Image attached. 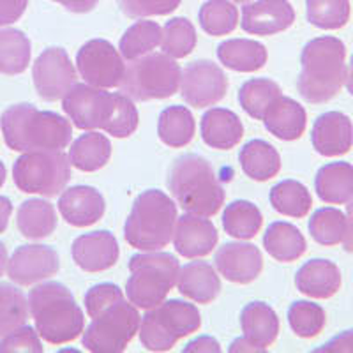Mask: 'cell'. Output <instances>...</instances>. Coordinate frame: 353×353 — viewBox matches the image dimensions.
Instances as JSON below:
<instances>
[{"label": "cell", "instance_id": "cell-5", "mask_svg": "<svg viewBox=\"0 0 353 353\" xmlns=\"http://www.w3.org/2000/svg\"><path fill=\"white\" fill-rule=\"evenodd\" d=\"M27 301L37 334L46 343L65 345L83 332V311L62 283L48 281L34 286Z\"/></svg>", "mask_w": 353, "mask_h": 353}, {"label": "cell", "instance_id": "cell-33", "mask_svg": "<svg viewBox=\"0 0 353 353\" xmlns=\"http://www.w3.org/2000/svg\"><path fill=\"white\" fill-rule=\"evenodd\" d=\"M194 119L193 113L185 106H168L161 112L157 121V134L159 140L173 149H182L194 138Z\"/></svg>", "mask_w": 353, "mask_h": 353}, {"label": "cell", "instance_id": "cell-50", "mask_svg": "<svg viewBox=\"0 0 353 353\" xmlns=\"http://www.w3.org/2000/svg\"><path fill=\"white\" fill-rule=\"evenodd\" d=\"M184 352L185 353H189V352H221V346H219V343L214 339V337L201 336V337H198V339H194V341L189 343V345L184 348Z\"/></svg>", "mask_w": 353, "mask_h": 353}, {"label": "cell", "instance_id": "cell-34", "mask_svg": "<svg viewBox=\"0 0 353 353\" xmlns=\"http://www.w3.org/2000/svg\"><path fill=\"white\" fill-rule=\"evenodd\" d=\"M223 228L230 237L249 241L256 237L263 225V216L256 205L248 200H235L223 210Z\"/></svg>", "mask_w": 353, "mask_h": 353}, {"label": "cell", "instance_id": "cell-10", "mask_svg": "<svg viewBox=\"0 0 353 353\" xmlns=\"http://www.w3.org/2000/svg\"><path fill=\"white\" fill-rule=\"evenodd\" d=\"M12 181L23 193L53 198L71 181V161L61 150L23 152L12 165Z\"/></svg>", "mask_w": 353, "mask_h": 353}, {"label": "cell", "instance_id": "cell-19", "mask_svg": "<svg viewBox=\"0 0 353 353\" xmlns=\"http://www.w3.org/2000/svg\"><path fill=\"white\" fill-rule=\"evenodd\" d=\"M172 241L176 253L193 260L212 253L217 245V230L209 217L185 212L176 217Z\"/></svg>", "mask_w": 353, "mask_h": 353}, {"label": "cell", "instance_id": "cell-58", "mask_svg": "<svg viewBox=\"0 0 353 353\" xmlns=\"http://www.w3.org/2000/svg\"><path fill=\"white\" fill-rule=\"evenodd\" d=\"M235 4H249V2H253V0H233Z\"/></svg>", "mask_w": 353, "mask_h": 353}, {"label": "cell", "instance_id": "cell-40", "mask_svg": "<svg viewBox=\"0 0 353 353\" xmlns=\"http://www.w3.org/2000/svg\"><path fill=\"white\" fill-rule=\"evenodd\" d=\"M196 30L194 25L184 17L172 18L166 21L161 36V50L172 59H184L196 46Z\"/></svg>", "mask_w": 353, "mask_h": 353}, {"label": "cell", "instance_id": "cell-30", "mask_svg": "<svg viewBox=\"0 0 353 353\" xmlns=\"http://www.w3.org/2000/svg\"><path fill=\"white\" fill-rule=\"evenodd\" d=\"M263 248L274 260L288 263L299 260L305 253L307 244L297 226L286 221H276L265 230Z\"/></svg>", "mask_w": 353, "mask_h": 353}, {"label": "cell", "instance_id": "cell-15", "mask_svg": "<svg viewBox=\"0 0 353 353\" xmlns=\"http://www.w3.org/2000/svg\"><path fill=\"white\" fill-rule=\"evenodd\" d=\"M61 269V258L50 245H20L8 261V276L20 286H30L55 276Z\"/></svg>", "mask_w": 353, "mask_h": 353}, {"label": "cell", "instance_id": "cell-29", "mask_svg": "<svg viewBox=\"0 0 353 353\" xmlns=\"http://www.w3.org/2000/svg\"><path fill=\"white\" fill-rule=\"evenodd\" d=\"M242 172L256 182H267L281 170V156L265 140H251L239 152Z\"/></svg>", "mask_w": 353, "mask_h": 353}, {"label": "cell", "instance_id": "cell-44", "mask_svg": "<svg viewBox=\"0 0 353 353\" xmlns=\"http://www.w3.org/2000/svg\"><path fill=\"white\" fill-rule=\"evenodd\" d=\"M325 311L314 302L297 301L288 309V323L299 337L311 339L325 327Z\"/></svg>", "mask_w": 353, "mask_h": 353}, {"label": "cell", "instance_id": "cell-4", "mask_svg": "<svg viewBox=\"0 0 353 353\" xmlns=\"http://www.w3.org/2000/svg\"><path fill=\"white\" fill-rule=\"evenodd\" d=\"M168 189L182 210L203 217L216 216L226 198L212 165L198 154H185L173 161Z\"/></svg>", "mask_w": 353, "mask_h": 353}, {"label": "cell", "instance_id": "cell-27", "mask_svg": "<svg viewBox=\"0 0 353 353\" xmlns=\"http://www.w3.org/2000/svg\"><path fill=\"white\" fill-rule=\"evenodd\" d=\"M316 194L321 201L343 205L353 200V166L337 161L321 166L314 179Z\"/></svg>", "mask_w": 353, "mask_h": 353}, {"label": "cell", "instance_id": "cell-31", "mask_svg": "<svg viewBox=\"0 0 353 353\" xmlns=\"http://www.w3.org/2000/svg\"><path fill=\"white\" fill-rule=\"evenodd\" d=\"M112 157V143L105 134L97 131H88L81 134L78 140L72 141L69 149L71 166L80 172H97L105 168Z\"/></svg>", "mask_w": 353, "mask_h": 353}, {"label": "cell", "instance_id": "cell-37", "mask_svg": "<svg viewBox=\"0 0 353 353\" xmlns=\"http://www.w3.org/2000/svg\"><path fill=\"white\" fill-rule=\"evenodd\" d=\"M163 28L150 20H140L132 23L131 27L121 37V55L124 61H137L140 57L149 55L161 44Z\"/></svg>", "mask_w": 353, "mask_h": 353}, {"label": "cell", "instance_id": "cell-46", "mask_svg": "<svg viewBox=\"0 0 353 353\" xmlns=\"http://www.w3.org/2000/svg\"><path fill=\"white\" fill-rule=\"evenodd\" d=\"M17 352H30L41 353L43 345L39 341L36 330L28 327L27 323L18 329L11 330L0 339V353H17Z\"/></svg>", "mask_w": 353, "mask_h": 353}, {"label": "cell", "instance_id": "cell-12", "mask_svg": "<svg viewBox=\"0 0 353 353\" xmlns=\"http://www.w3.org/2000/svg\"><path fill=\"white\" fill-rule=\"evenodd\" d=\"M77 68L85 83L97 88H115L124 77V57L105 39H92L78 50Z\"/></svg>", "mask_w": 353, "mask_h": 353}, {"label": "cell", "instance_id": "cell-41", "mask_svg": "<svg viewBox=\"0 0 353 353\" xmlns=\"http://www.w3.org/2000/svg\"><path fill=\"white\" fill-rule=\"evenodd\" d=\"M346 232V216L339 209L325 207L309 219V233L320 245L341 244Z\"/></svg>", "mask_w": 353, "mask_h": 353}, {"label": "cell", "instance_id": "cell-49", "mask_svg": "<svg viewBox=\"0 0 353 353\" xmlns=\"http://www.w3.org/2000/svg\"><path fill=\"white\" fill-rule=\"evenodd\" d=\"M316 353H353V330L332 337L325 345L314 350Z\"/></svg>", "mask_w": 353, "mask_h": 353}, {"label": "cell", "instance_id": "cell-42", "mask_svg": "<svg viewBox=\"0 0 353 353\" xmlns=\"http://www.w3.org/2000/svg\"><path fill=\"white\" fill-rule=\"evenodd\" d=\"M305 12L311 25L323 30H337L350 20L348 0H305Z\"/></svg>", "mask_w": 353, "mask_h": 353}, {"label": "cell", "instance_id": "cell-51", "mask_svg": "<svg viewBox=\"0 0 353 353\" xmlns=\"http://www.w3.org/2000/svg\"><path fill=\"white\" fill-rule=\"evenodd\" d=\"M53 2H59V4L64 6L68 11L77 12V14L90 12L92 9H96L97 4H99V0H53Z\"/></svg>", "mask_w": 353, "mask_h": 353}, {"label": "cell", "instance_id": "cell-26", "mask_svg": "<svg viewBox=\"0 0 353 353\" xmlns=\"http://www.w3.org/2000/svg\"><path fill=\"white\" fill-rule=\"evenodd\" d=\"M241 329L249 343L265 352L279 336V318L269 304L251 302L242 309Z\"/></svg>", "mask_w": 353, "mask_h": 353}, {"label": "cell", "instance_id": "cell-36", "mask_svg": "<svg viewBox=\"0 0 353 353\" xmlns=\"http://www.w3.org/2000/svg\"><path fill=\"white\" fill-rule=\"evenodd\" d=\"M30 41L18 28L0 30V72L21 74L30 64Z\"/></svg>", "mask_w": 353, "mask_h": 353}, {"label": "cell", "instance_id": "cell-55", "mask_svg": "<svg viewBox=\"0 0 353 353\" xmlns=\"http://www.w3.org/2000/svg\"><path fill=\"white\" fill-rule=\"evenodd\" d=\"M8 249H6L4 242H0V277L8 270Z\"/></svg>", "mask_w": 353, "mask_h": 353}, {"label": "cell", "instance_id": "cell-21", "mask_svg": "<svg viewBox=\"0 0 353 353\" xmlns=\"http://www.w3.org/2000/svg\"><path fill=\"white\" fill-rule=\"evenodd\" d=\"M311 143L325 157L343 156L353 145V124L341 112H327L316 119L311 131Z\"/></svg>", "mask_w": 353, "mask_h": 353}, {"label": "cell", "instance_id": "cell-53", "mask_svg": "<svg viewBox=\"0 0 353 353\" xmlns=\"http://www.w3.org/2000/svg\"><path fill=\"white\" fill-rule=\"evenodd\" d=\"M12 214V203L8 196H0V233H4Z\"/></svg>", "mask_w": 353, "mask_h": 353}, {"label": "cell", "instance_id": "cell-32", "mask_svg": "<svg viewBox=\"0 0 353 353\" xmlns=\"http://www.w3.org/2000/svg\"><path fill=\"white\" fill-rule=\"evenodd\" d=\"M17 225L21 235L30 241L50 237L57 228V212L50 201L27 200L20 205Z\"/></svg>", "mask_w": 353, "mask_h": 353}, {"label": "cell", "instance_id": "cell-23", "mask_svg": "<svg viewBox=\"0 0 353 353\" xmlns=\"http://www.w3.org/2000/svg\"><path fill=\"white\" fill-rule=\"evenodd\" d=\"M176 288L198 304H212L221 293V279L207 261H189L176 276Z\"/></svg>", "mask_w": 353, "mask_h": 353}, {"label": "cell", "instance_id": "cell-8", "mask_svg": "<svg viewBox=\"0 0 353 353\" xmlns=\"http://www.w3.org/2000/svg\"><path fill=\"white\" fill-rule=\"evenodd\" d=\"M201 327V316L196 305L172 299L147 309L141 316L140 341L150 352H168L179 339L196 332Z\"/></svg>", "mask_w": 353, "mask_h": 353}, {"label": "cell", "instance_id": "cell-9", "mask_svg": "<svg viewBox=\"0 0 353 353\" xmlns=\"http://www.w3.org/2000/svg\"><path fill=\"white\" fill-rule=\"evenodd\" d=\"M182 71L166 53H149L125 68L119 83L121 94L132 101L168 99L179 90Z\"/></svg>", "mask_w": 353, "mask_h": 353}, {"label": "cell", "instance_id": "cell-45", "mask_svg": "<svg viewBox=\"0 0 353 353\" xmlns=\"http://www.w3.org/2000/svg\"><path fill=\"white\" fill-rule=\"evenodd\" d=\"M182 0H117L128 18H149L165 17L175 11Z\"/></svg>", "mask_w": 353, "mask_h": 353}, {"label": "cell", "instance_id": "cell-18", "mask_svg": "<svg viewBox=\"0 0 353 353\" xmlns=\"http://www.w3.org/2000/svg\"><path fill=\"white\" fill-rule=\"evenodd\" d=\"M71 254L74 263L85 272H105L119 261L121 249L112 232L97 230L74 239Z\"/></svg>", "mask_w": 353, "mask_h": 353}, {"label": "cell", "instance_id": "cell-6", "mask_svg": "<svg viewBox=\"0 0 353 353\" xmlns=\"http://www.w3.org/2000/svg\"><path fill=\"white\" fill-rule=\"evenodd\" d=\"M176 205L159 189L143 191L125 219L124 239L140 251H159L173 239Z\"/></svg>", "mask_w": 353, "mask_h": 353}, {"label": "cell", "instance_id": "cell-25", "mask_svg": "<svg viewBox=\"0 0 353 353\" xmlns=\"http://www.w3.org/2000/svg\"><path fill=\"white\" fill-rule=\"evenodd\" d=\"M201 138L210 149L230 150L244 137V125L232 110L210 108L201 117Z\"/></svg>", "mask_w": 353, "mask_h": 353}, {"label": "cell", "instance_id": "cell-16", "mask_svg": "<svg viewBox=\"0 0 353 353\" xmlns=\"http://www.w3.org/2000/svg\"><path fill=\"white\" fill-rule=\"evenodd\" d=\"M214 265L221 276L237 285H249L263 270L260 249L248 242H228L217 249Z\"/></svg>", "mask_w": 353, "mask_h": 353}, {"label": "cell", "instance_id": "cell-56", "mask_svg": "<svg viewBox=\"0 0 353 353\" xmlns=\"http://www.w3.org/2000/svg\"><path fill=\"white\" fill-rule=\"evenodd\" d=\"M345 83H346V88H348V92L353 96V55H352V61H350L348 69H346Z\"/></svg>", "mask_w": 353, "mask_h": 353}, {"label": "cell", "instance_id": "cell-39", "mask_svg": "<svg viewBox=\"0 0 353 353\" xmlns=\"http://www.w3.org/2000/svg\"><path fill=\"white\" fill-rule=\"evenodd\" d=\"M201 28L209 36H226L239 25V11L230 0H207L198 12Z\"/></svg>", "mask_w": 353, "mask_h": 353}, {"label": "cell", "instance_id": "cell-20", "mask_svg": "<svg viewBox=\"0 0 353 353\" xmlns=\"http://www.w3.org/2000/svg\"><path fill=\"white\" fill-rule=\"evenodd\" d=\"M57 207L65 223L77 228L96 225L97 221L103 219L106 210L103 194L90 185H74L65 189L59 198Z\"/></svg>", "mask_w": 353, "mask_h": 353}, {"label": "cell", "instance_id": "cell-22", "mask_svg": "<svg viewBox=\"0 0 353 353\" xmlns=\"http://www.w3.org/2000/svg\"><path fill=\"white\" fill-rule=\"evenodd\" d=\"M261 122L265 129L276 138L283 141H293L304 134L307 115L301 103L281 94L270 103Z\"/></svg>", "mask_w": 353, "mask_h": 353}, {"label": "cell", "instance_id": "cell-48", "mask_svg": "<svg viewBox=\"0 0 353 353\" xmlns=\"http://www.w3.org/2000/svg\"><path fill=\"white\" fill-rule=\"evenodd\" d=\"M27 6L28 0H0V27L20 20Z\"/></svg>", "mask_w": 353, "mask_h": 353}, {"label": "cell", "instance_id": "cell-11", "mask_svg": "<svg viewBox=\"0 0 353 353\" xmlns=\"http://www.w3.org/2000/svg\"><path fill=\"white\" fill-rule=\"evenodd\" d=\"M140 323L137 305L121 299L92 316L81 337V345L94 353H121L137 336Z\"/></svg>", "mask_w": 353, "mask_h": 353}, {"label": "cell", "instance_id": "cell-52", "mask_svg": "<svg viewBox=\"0 0 353 353\" xmlns=\"http://www.w3.org/2000/svg\"><path fill=\"white\" fill-rule=\"evenodd\" d=\"M343 245H345L346 253H353V200H350L348 207H346V232Z\"/></svg>", "mask_w": 353, "mask_h": 353}, {"label": "cell", "instance_id": "cell-1", "mask_svg": "<svg viewBox=\"0 0 353 353\" xmlns=\"http://www.w3.org/2000/svg\"><path fill=\"white\" fill-rule=\"evenodd\" d=\"M62 110L78 129H103L115 138H128L138 128V110L124 94L105 92L88 83H77L62 97Z\"/></svg>", "mask_w": 353, "mask_h": 353}, {"label": "cell", "instance_id": "cell-47", "mask_svg": "<svg viewBox=\"0 0 353 353\" xmlns=\"http://www.w3.org/2000/svg\"><path fill=\"white\" fill-rule=\"evenodd\" d=\"M124 299V293L113 283H101V285L92 286L85 295V309H87L88 316L92 318L103 309L108 307L113 302Z\"/></svg>", "mask_w": 353, "mask_h": 353}, {"label": "cell", "instance_id": "cell-7", "mask_svg": "<svg viewBox=\"0 0 353 353\" xmlns=\"http://www.w3.org/2000/svg\"><path fill=\"white\" fill-rule=\"evenodd\" d=\"M179 260L170 253L145 251L129 260V276L125 295L140 309H152L165 301L176 285Z\"/></svg>", "mask_w": 353, "mask_h": 353}, {"label": "cell", "instance_id": "cell-3", "mask_svg": "<svg viewBox=\"0 0 353 353\" xmlns=\"http://www.w3.org/2000/svg\"><path fill=\"white\" fill-rule=\"evenodd\" d=\"M346 48L332 36L309 41L301 55L297 90L311 105H321L339 94L346 77Z\"/></svg>", "mask_w": 353, "mask_h": 353}, {"label": "cell", "instance_id": "cell-54", "mask_svg": "<svg viewBox=\"0 0 353 353\" xmlns=\"http://www.w3.org/2000/svg\"><path fill=\"white\" fill-rule=\"evenodd\" d=\"M230 352H263L261 348H258V346H254L253 343H249L245 337H239V339H235V341L230 345Z\"/></svg>", "mask_w": 353, "mask_h": 353}, {"label": "cell", "instance_id": "cell-28", "mask_svg": "<svg viewBox=\"0 0 353 353\" xmlns=\"http://www.w3.org/2000/svg\"><path fill=\"white\" fill-rule=\"evenodd\" d=\"M217 59L232 71L254 72L267 64L269 53L258 41L228 39L217 46Z\"/></svg>", "mask_w": 353, "mask_h": 353}, {"label": "cell", "instance_id": "cell-43", "mask_svg": "<svg viewBox=\"0 0 353 353\" xmlns=\"http://www.w3.org/2000/svg\"><path fill=\"white\" fill-rule=\"evenodd\" d=\"M28 313V301L21 290L11 285H0V337L25 325Z\"/></svg>", "mask_w": 353, "mask_h": 353}, {"label": "cell", "instance_id": "cell-2", "mask_svg": "<svg viewBox=\"0 0 353 353\" xmlns=\"http://www.w3.org/2000/svg\"><path fill=\"white\" fill-rule=\"evenodd\" d=\"M0 129L6 145L17 152L61 150L72 140V125L65 117L28 103L9 106L0 115Z\"/></svg>", "mask_w": 353, "mask_h": 353}, {"label": "cell", "instance_id": "cell-35", "mask_svg": "<svg viewBox=\"0 0 353 353\" xmlns=\"http://www.w3.org/2000/svg\"><path fill=\"white\" fill-rule=\"evenodd\" d=\"M269 200L274 210H277L283 216L295 217V219L307 216L311 205H313V198H311L307 188L302 182L290 181V179L277 182L270 189Z\"/></svg>", "mask_w": 353, "mask_h": 353}, {"label": "cell", "instance_id": "cell-17", "mask_svg": "<svg viewBox=\"0 0 353 353\" xmlns=\"http://www.w3.org/2000/svg\"><path fill=\"white\" fill-rule=\"evenodd\" d=\"M295 21V9L288 0H256L242 8L241 27L251 36L285 32Z\"/></svg>", "mask_w": 353, "mask_h": 353}, {"label": "cell", "instance_id": "cell-24", "mask_svg": "<svg viewBox=\"0 0 353 353\" xmlns=\"http://www.w3.org/2000/svg\"><path fill=\"white\" fill-rule=\"evenodd\" d=\"M295 286L313 299H330L341 288V270L334 261H305L295 274Z\"/></svg>", "mask_w": 353, "mask_h": 353}, {"label": "cell", "instance_id": "cell-13", "mask_svg": "<svg viewBox=\"0 0 353 353\" xmlns=\"http://www.w3.org/2000/svg\"><path fill=\"white\" fill-rule=\"evenodd\" d=\"M228 78L223 69L210 61H196L182 71L181 94L193 108H207L225 99Z\"/></svg>", "mask_w": 353, "mask_h": 353}, {"label": "cell", "instance_id": "cell-14", "mask_svg": "<svg viewBox=\"0 0 353 353\" xmlns=\"http://www.w3.org/2000/svg\"><path fill=\"white\" fill-rule=\"evenodd\" d=\"M32 78L41 99L59 101L77 85V69L65 50L48 48L34 62Z\"/></svg>", "mask_w": 353, "mask_h": 353}, {"label": "cell", "instance_id": "cell-38", "mask_svg": "<svg viewBox=\"0 0 353 353\" xmlns=\"http://www.w3.org/2000/svg\"><path fill=\"white\" fill-rule=\"evenodd\" d=\"M281 96V87L269 78H253L239 88V103L249 117L261 121L269 105Z\"/></svg>", "mask_w": 353, "mask_h": 353}, {"label": "cell", "instance_id": "cell-57", "mask_svg": "<svg viewBox=\"0 0 353 353\" xmlns=\"http://www.w3.org/2000/svg\"><path fill=\"white\" fill-rule=\"evenodd\" d=\"M4 182H6V166L4 163L0 161V188L4 185Z\"/></svg>", "mask_w": 353, "mask_h": 353}]
</instances>
